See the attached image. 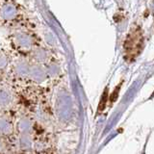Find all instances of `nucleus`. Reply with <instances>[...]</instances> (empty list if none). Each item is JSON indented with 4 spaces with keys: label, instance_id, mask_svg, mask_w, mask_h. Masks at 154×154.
Instances as JSON below:
<instances>
[{
    "label": "nucleus",
    "instance_id": "f257e3e1",
    "mask_svg": "<svg viewBox=\"0 0 154 154\" xmlns=\"http://www.w3.org/2000/svg\"><path fill=\"white\" fill-rule=\"evenodd\" d=\"M143 47V37L141 27L135 26L128 34L126 41L124 43L125 54L130 60H134L135 58L141 53Z\"/></svg>",
    "mask_w": 154,
    "mask_h": 154
}]
</instances>
